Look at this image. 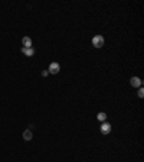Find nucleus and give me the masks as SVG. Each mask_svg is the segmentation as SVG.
<instances>
[{
	"mask_svg": "<svg viewBox=\"0 0 144 162\" xmlns=\"http://www.w3.org/2000/svg\"><path fill=\"white\" fill-rule=\"evenodd\" d=\"M104 43H105V39H104L101 35H95V36L92 38V45H94L95 48H102Z\"/></svg>",
	"mask_w": 144,
	"mask_h": 162,
	"instance_id": "1",
	"label": "nucleus"
},
{
	"mask_svg": "<svg viewBox=\"0 0 144 162\" xmlns=\"http://www.w3.org/2000/svg\"><path fill=\"white\" fill-rule=\"evenodd\" d=\"M100 130H101V135H110L111 130H112V126H111L108 122H102Z\"/></svg>",
	"mask_w": 144,
	"mask_h": 162,
	"instance_id": "2",
	"label": "nucleus"
},
{
	"mask_svg": "<svg viewBox=\"0 0 144 162\" xmlns=\"http://www.w3.org/2000/svg\"><path fill=\"white\" fill-rule=\"evenodd\" d=\"M130 84H131L134 88H140V87L143 86V80H141L140 77H131V80H130Z\"/></svg>",
	"mask_w": 144,
	"mask_h": 162,
	"instance_id": "3",
	"label": "nucleus"
},
{
	"mask_svg": "<svg viewBox=\"0 0 144 162\" xmlns=\"http://www.w3.org/2000/svg\"><path fill=\"white\" fill-rule=\"evenodd\" d=\"M61 71V65L58 64V62H52V64L49 65V68H48V73L49 74H58Z\"/></svg>",
	"mask_w": 144,
	"mask_h": 162,
	"instance_id": "4",
	"label": "nucleus"
},
{
	"mask_svg": "<svg viewBox=\"0 0 144 162\" xmlns=\"http://www.w3.org/2000/svg\"><path fill=\"white\" fill-rule=\"evenodd\" d=\"M22 48H32V39L29 36H23L22 39Z\"/></svg>",
	"mask_w": 144,
	"mask_h": 162,
	"instance_id": "5",
	"label": "nucleus"
},
{
	"mask_svg": "<svg viewBox=\"0 0 144 162\" xmlns=\"http://www.w3.org/2000/svg\"><path fill=\"white\" fill-rule=\"evenodd\" d=\"M22 54L26 56H33L35 55V49L33 48H22Z\"/></svg>",
	"mask_w": 144,
	"mask_h": 162,
	"instance_id": "6",
	"label": "nucleus"
},
{
	"mask_svg": "<svg viewBox=\"0 0 144 162\" xmlns=\"http://www.w3.org/2000/svg\"><path fill=\"white\" fill-rule=\"evenodd\" d=\"M32 136H33V135H32V130L30 129H26L23 132V139H25V141H32Z\"/></svg>",
	"mask_w": 144,
	"mask_h": 162,
	"instance_id": "7",
	"label": "nucleus"
},
{
	"mask_svg": "<svg viewBox=\"0 0 144 162\" xmlns=\"http://www.w3.org/2000/svg\"><path fill=\"white\" fill-rule=\"evenodd\" d=\"M97 119L100 120V122H105V120H107V114H105L104 111H100V113L97 114Z\"/></svg>",
	"mask_w": 144,
	"mask_h": 162,
	"instance_id": "8",
	"label": "nucleus"
},
{
	"mask_svg": "<svg viewBox=\"0 0 144 162\" xmlns=\"http://www.w3.org/2000/svg\"><path fill=\"white\" fill-rule=\"evenodd\" d=\"M138 97H140V98L144 97V90H143V87H140V88H138Z\"/></svg>",
	"mask_w": 144,
	"mask_h": 162,
	"instance_id": "9",
	"label": "nucleus"
}]
</instances>
